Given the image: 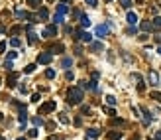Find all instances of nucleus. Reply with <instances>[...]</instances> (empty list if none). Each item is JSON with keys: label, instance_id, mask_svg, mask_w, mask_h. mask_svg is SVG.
Listing matches in <instances>:
<instances>
[{"label": "nucleus", "instance_id": "nucleus-1", "mask_svg": "<svg viewBox=\"0 0 161 140\" xmlns=\"http://www.w3.org/2000/svg\"><path fill=\"white\" fill-rule=\"evenodd\" d=\"M83 99H85V95H83L81 87H69L67 89V103L69 105H81Z\"/></svg>", "mask_w": 161, "mask_h": 140}, {"label": "nucleus", "instance_id": "nucleus-2", "mask_svg": "<svg viewBox=\"0 0 161 140\" xmlns=\"http://www.w3.org/2000/svg\"><path fill=\"white\" fill-rule=\"evenodd\" d=\"M108 32H110V26H108V24H98L96 30H94V36L102 40V38H106V36H108Z\"/></svg>", "mask_w": 161, "mask_h": 140}, {"label": "nucleus", "instance_id": "nucleus-3", "mask_svg": "<svg viewBox=\"0 0 161 140\" xmlns=\"http://www.w3.org/2000/svg\"><path fill=\"white\" fill-rule=\"evenodd\" d=\"M55 108H57V103H55V101H47V103H43L41 107H39V115H47V113H53Z\"/></svg>", "mask_w": 161, "mask_h": 140}, {"label": "nucleus", "instance_id": "nucleus-4", "mask_svg": "<svg viewBox=\"0 0 161 140\" xmlns=\"http://www.w3.org/2000/svg\"><path fill=\"white\" fill-rule=\"evenodd\" d=\"M75 38H77V40H81V42H85V43H92V36H90L88 32H85V30H77Z\"/></svg>", "mask_w": 161, "mask_h": 140}, {"label": "nucleus", "instance_id": "nucleus-5", "mask_svg": "<svg viewBox=\"0 0 161 140\" xmlns=\"http://www.w3.org/2000/svg\"><path fill=\"white\" fill-rule=\"evenodd\" d=\"M51 59H53V54H49V51H41L37 55V63H41V65L51 63Z\"/></svg>", "mask_w": 161, "mask_h": 140}, {"label": "nucleus", "instance_id": "nucleus-6", "mask_svg": "<svg viewBox=\"0 0 161 140\" xmlns=\"http://www.w3.org/2000/svg\"><path fill=\"white\" fill-rule=\"evenodd\" d=\"M53 36H57V26H55V24H51V26H47V28L43 30L41 38H53Z\"/></svg>", "mask_w": 161, "mask_h": 140}, {"label": "nucleus", "instance_id": "nucleus-7", "mask_svg": "<svg viewBox=\"0 0 161 140\" xmlns=\"http://www.w3.org/2000/svg\"><path fill=\"white\" fill-rule=\"evenodd\" d=\"M147 81H149V85H159V75H157V71H149V75H147Z\"/></svg>", "mask_w": 161, "mask_h": 140}, {"label": "nucleus", "instance_id": "nucleus-8", "mask_svg": "<svg viewBox=\"0 0 161 140\" xmlns=\"http://www.w3.org/2000/svg\"><path fill=\"white\" fill-rule=\"evenodd\" d=\"M47 51H49V54H63V51H65V45H63V43H53Z\"/></svg>", "mask_w": 161, "mask_h": 140}, {"label": "nucleus", "instance_id": "nucleus-9", "mask_svg": "<svg viewBox=\"0 0 161 140\" xmlns=\"http://www.w3.org/2000/svg\"><path fill=\"white\" fill-rule=\"evenodd\" d=\"M140 30H141V32H153L155 28H153V24H151V22L143 20V22H141V24H140Z\"/></svg>", "mask_w": 161, "mask_h": 140}, {"label": "nucleus", "instance_id": "nucleus-10", "mask_svg": "<svg viewBox=\"0 0 161 140\" xmlns=\"http://www.w3.org/2000/svg\"><path fill=\"white\" fill-rule=\"evenodd\" d=\"M106 138L108 140H120L122 138V130H110L106 134Z\"/></svg>", "mask_w": 161, "mask_h": 140}, {"label": "nucleus", "instance_id": "nucleus-11", "mask_svg": "<svg viewBox=\"0 0 161 140\" xmlns=\"http://www.w3.org/2000/svg\"><path fill=\"white\" fill-rule=\"evenodd\" d=\"M18 120H20L22 130H24V128H26V122H28V113H26V110H20V115H18Z\"/></svg>", "mask_w": 161, "mask_h": 140}, {"label": "nucleus", "instance_id": "nucleus-12", "mask_svg": "<svg viewBox=\"0 0 161 140\" xmlns=\"http://www.w3.org/2000/svg\"><path fill=\"white\" fill-rule=\"evenodd\" d=\"M37 18H39V22H43V20H47V18H49V12H47V8H39V10H37Z\"/></svg>", "mask_w": 161, "mask_h": 140}, {"label": "nucleus", "instance_id": "nucleus-13", "mask_svg": "<svg viewBox=\"0 0 161 140\" xmlns=\"http://www.w3.org/2000/svg\"><path fill=\"white\" fill-rule=\"evenodd\" d=\"M100 136V130L98 128H88L86 130V138H98Z\"/></svg>", "mask_w": 161, "mask_h": 140}, {"label": "nucleus", "instance_id": "nucleus-14", "mask_svg": "<svg viewBox=\"0 0 161 140\" xmlns=\"http://www.w3.org/2000/svg\"><path fill=\"white\" fill-rule=\"evenodd\" d=\"M126 20H128V24H130V26H136V24H138V16H136L134 12H128Z\"/></svg>", "mask_w": 161, "mask_h": 140}, {"label": "nucleus", "instance_id": "nucleus-15", "mask_svg": "<svg viewBox=\"0 0 161 140\" xmlns=\"http://www.w3.org/2000/svg\"><path fill=\"white\" fill-rule=\"evenodd\" d=\"M18 73H10V75H8V81H6V83H8V87H16V79H18Z\"/></svg>", "mask_w": 161, "mask_h": 140}, {"label": "nucleus", "instance_id": "nucleus-16", "mask_svg": "<svg viewBox=\"0 0 161 140\" xmlns=\"http://www.w3.org/2000/svg\"><path fill=\"white\" fill-rule=\"evenodd\" d=\"M67 12H69V6H67V4H57V14L65 16Z\"/></svg>", "mask_w": 161, "mask_h": 140}, {"label": "nucleus", "instance_id": "nucleus-17", "mask_svg": "<svg viewBox=\"0 0 161 140\" xmlns=\"http://www.w3.org/2000/svg\"><path fill=\"white\" fill-rule=\"evenodd\" d=\"M79 20H81V26H83V28H88V26H90V18H88L86 14H83Z\"/></svg>", "mask_w": 161, "mask_h": 140}, {"label": "nucleus", "instance_id": "nucleus-18", "mask_svg": "<svg viewBox=\"0 0 161 140\" xmlns=\"http://www.w3.org/2000/svg\"><path fill=\"white\" fill-rule=\"evenodd\" d=\"M102 47H104V45H102L100 42H92L90 43V49H92V51H102Z\"/></svg>", "mask_w": 161, "mask_h": 140}, {"label": "nucleus", "instance_id": "nucleus-19", "mask_svg": "<svg viewBox=\"0 0 161 140\" xmlns=\"http://www.w3.org/2000/svg\"><path fill=\"white\" fill-rule=\"evenodd\" d=\"M61 65H63L65 69H69V67L73 65V59H71V57H63V59H61Z\"/></svg>", "mask_w": 161, "mask_h": 140}, {"label": "nucleus", "instance_id": "nucleus-20", "mask_svg": "<svg viewBox=\"0 0 161 140\" xmlns=\"http://www.w3.org/2000/svg\"><path fill=\"white\" fill-rule=\"evenodd\" d=\"M35 42H37V34L30 32V34H28V43H30V45H33Z\"/></svg>", "mask_w": 161, "mask_h": 140}, {"label": "nucleus", "instance_id": "nucleus-21", "mask_svg": "<svg viewBox=\"0 0 161 140\" xmlns=\"http://www.w3.org/2000/svg\"><path fill=\"white\" fill-rule=\"evenodd\" d=\"M141 110H143V119H145V124H149V122H151V113L147 110V108H141Z\"/></svg>", "mask_w": 161, "mask_h": 140}, {"label": "nucleus", "instance_id": "nucleus-22", "mask_svg": "<svg viewBox=\"0 0 161 140\" xmlns=\"http://www.w3.org/2000/svg\"><path fill=\"white\" fill-rule=\"evenodd\" d=\"M32 122L35 124V126H41V124H45V120H43L41 117H33V119H32Z\"/></svg>", "mask_w": 161, "mask_h": 140}, {"label": "nucleus", "instance_id": "nucleus-23", "mask_svg": "<svg viewBox=\"0 0 161 140\" xmlns=\"http://www.w3.org/2000/svg\"><path fill=\"white\" fill-rule=\"evenodd\" d=\"M28 4H30L32 8H37V10L41 8V6H39V4H41V0H28Z\"/></svg>", "mask_w": 161, "mask_h": 140}, {"label": "nucleus", "instance_id": "nucleus-24", "mask_svg": "<svg viewBox=\"0 0 161 140\" xmlns=\"http://www.w3.org/2000/svg\"><path fill=\"white\" fill-rule=\"evenodd\" d=\"M63 20H65V18L61 16V14H55V16H53V24H55V26H57V24H63Z\"/></svg>", "mask_w": 161, "mask_h": 140}, {"label": "nucleus", "instance_id": "nucleus-25", "mask_svg": "<svg viewBox=\"0 0 161 140\" xmlns=\"http://www.w3.org/2000/svg\"><path fill=\"white\" fill-rule=\"evenodd\" d=\"M33 71H35V63L26 65V69H24V73H33Z\"/></svg>", "mask_w": 161, "mask_h": 140}, {"label": "nucleus", "instance_id": "nucleus-26", "mask_svg": "<svg viewBox=\"0 0 161 140\" xmlns=\"http://www.w3.org/2000/svg\"><path fill=\"white\" fill-rule=\"evenodd\" d=\"M153 28H155V30L161 28V16H155V18H153Z\"/></svg>", "mask_w": 161, "mask_h": 140}, {"label": "nucleus", "instance_id": "nucleus-27", "mask_svg": "<svg viewBox=\"0 0 161 140\" xmlns=\"http://www.w3.org/2000/svg\"><path fill=\"white\" fill-rule=\"evenodd\" d=\"M20 32H22V26H12V28H10L12 36H16V34H20Z\"/></svg>", "mask_w": 161, "mask_h": 140}, {"label": "nucleus", "instance_id": "nucleus-28", "mask_svg": "<svg viewBox=\"0 0 161 140\" xmlns=\"http://www.w3.org/2000/svg\"><path fill=\"white\" fill-rule=\"evenodd\" d=\"M106 103H108V105H110V107H114V105H116V97H112V95H108V97H106Z\"/></svg>", "mask_w": 161, "mask_h": 140}, {"label": "nucleus", "instance_id": "nucleus-29", "mask_svg": "<svg viewBox=\"0 0 161 140\" xmlns=\"http://www.w3.org/2000/svg\"><path fill=\"white\" fill-rule=\"evenodd\" d=\"M20 38H12V40H10V45H14V47H20Z\"/></svg>", "mask_w": 161, "mask_h": 140}, {"label": "nucleus", "instance_id": "nucleus-30", "mask_svg": "<svg viewBox=\"0 0 161 140\" xmlns=\"http://www.w3.org/2000/svg\"><path fill=\"white\" fill-rule=\"evenodd\" d=\"M28 136H30V138H37V128L28 130Z\"/></svg>", "mask_w": 161, "mask_h": 140}, {"label": "nucleus", "instance_id": "nucleus-31", "mask_svg": "<svg viewBox=\"0 0 161 140\" xmlns=\"http://www.w3.org/2000/svg\"><path fill=\"white\" fill-rule=\"evenodd\" d=\"M136 32H138V28H136V26H130L128 30H126V34H128V36H134Z\"/></svg>", "mask_w": 161, "mask_h": 140}, {"label": "nucleus", "instance_id": "nucleus-32", "mask_svg": "<svg viewBox=\"0 0 161 140\" xmlns=\"http://www.w3.org/2000/svg\"><path fill=\"white\" fill-rule=\"evenodd\" d=\"M110 124H116V126H122V124H124V120H122V119H112V120H110Z\"/></svg>", "mask_w": 161, "mask_h": 140}, {"label": "nucleus", "instance_id": "nucleus-33", "mask_svg": "<svg viewBox=\"0 0 161 140\" xmlns=\"http://www.w3.org/2000/svg\"><path fill=\"white\" fill-rule=\"evenodd\" d=\"M45 77H47V79H53V77H55V71H53V69H47V71H45Z\"/></svg>", "mask_w": 161, "mask_h": 140}, {"label": "nucleus", "instance_id": "nucleus-34", "mask_svg": "<svg viewBox=\"0 0 161 140\" xmlns=\"http://www.w3.org/2000/svg\"><path fill=\"white\" fill-rule=\"evenodd\" d=\"M16 55H18L16 51H10V54L6 55V61H12V59H16Z\"/></svg>", "mask_w": 161, "mask_h": 140}, {"label": "nucleus", "instance_id": "nucleus-35", "mask_svg": "<svg viewBox=\"0 0 161 140\" xmlns=\"http://www.w3.org/2000/svg\"><path fill=\"white\" fill-rule=\"evenodd\" d=\"M151 99H157V101L161 103V93L159 91H153V93H151Z\"/></svg>", "mask_w": 161, "mask_h": 140}, {"label": "nucleus", "instance_id": "nucleus-36", "mask_svg": "<svg viewBox=\"0 0 161 140\" xmlns=\"http://www.w3.org/2000/svg\"><path fill=\"white\" fill-rule=\"evenodd\" d=\"M81 113H83V115H88V113H90V107L83 105V107H81Z\"/></svg>", "mask_w": 161, "mask_h": 140}, {"label": "nucleus", "instance_id": "nucleus-37", "mask_svg": "<svg viewBox=\"0 0 161 140\" xmlns=\"http://www.w3.org/2000/svg\"><path fill=\"white\" fill-rule=\"evenodd\" d=\"M120 2H122L124 8H130V6H132V0H120Z\"/></svg>", "mask_w": 161, "mask_h": 140}, {"label": "nucleus", "instance_id": "nucleus-38", "mask_svg": "<svg viewBox=\"0 0 161 140\" xmlns=\"http://www.w3.org/2000/svg\"><path fill=\"white\" fill-rule=\"evenodd\" d=\"M86 4H88V6H92V8H94V6H98V0H85Z\"/></svg>", "mask_w": 161, "mask_h": 140}, {"label": "nucleus", "instance_id": "nucleus-39", "mask_svg": "<svg viewBox=\"0 0 161 140\" xmlns=\"http://www.w3.org/2000/svg\"><path fill=\"white\" fill-rule=\"evenodd\" d=\"M12 67H14V65H12V61H4V69H8V71H12Z\"/></svg>", "mask_w": 161, "mask_h": 140}, {"label": "nucleus", "instance_id": "nucleus-40", "mask_svg": "<svg viewBox=\"0 0 161 140\" xmlns=\"http://www.w3.org/2000/svg\"><path fill=\"white\" fill-rule=\"evenodd\" d=\"M59 120H61V122H63V124H69V119H67V117H65V115H59Z\"/></svg>", "mask_w": 161, "mask_h": 140}, {"label": "nucleus", "instance_id": "nucleus-41", "mask_svg": "<svg viewBox=\"0 0 161 140\" xmlns=\"http://www.w3.org/2000/svg\"><path fill=\"white\" fill-rule=\"evenodd\" d=\"M49 140H65V138H63V136H59V134H51Z\"/></svg>", "mask_w": 161, "mask_h": 140}, {"label": "nucleus", "instance_id": "nucleus-42", "mask_svg": "<svg viewBox=\"0 0 161 140\" xmlns=\"http://www.w3.org/2000/svg\"><path fill=\"white\" fill-rule=\"evenodd\" d=\"M39 101V93H33L32 95V103H37Z\"/></svg>", "mask_w": 161, "mask_h": 140}, {"label": "nucleus", "instance_id": "nucleus-43", "mask_svg": "<svg viewBox=\"0 0 161 140\" xmlns=\"http://www.w3.org/2000/svg\"><path fill=\"white\" fill-rule=\"evenodd\" d=\"M104 110H106V113H108V115H110V117H112V115L116 113V110H114V108H112V107H106V108H104Z\"/></svg>", "mask_w": 161, "mask_h": 140}, {"label": "nucleus", "instance_id": "nucleus-44", "mask_svg": "<svg viewBox=\"0 0 161 140\" xmlns=\"http://www.w3.org/2000/svg\"><path fill=\"white\" fill-rule=\"evenodd\" d=\"M75 54L77 55H83V47H81V45H77V47H75Z\"/></svg>", "mask_w": 161, "mask_h": 140}, {"label": "nucleus", "instance_id": "nucleus-45", "mask_svg": "<svg viewBox=\"0 0 161 140\" xmlns=\"http://www.w3.org/2000/svg\"><path fill=\"white\" fill-rule=\"evenodd\" d=\"M4 49H6V42H0V54H4Z\"/></svg>", "mask_w": 161, "mask_h": 140}, {"label": "nucleus", "instance_id": "nucleus-46", "mask_svg": "<svg viewBox=\"0 0 161 140\" xmlns=\"http://www.w3.org/2000/svg\"><path fill=\"white\" fill-rule=\"evenodd\" d=\"M65 77H67V81H73V73H71V71H67V73H65Z\"/></svg>", "mask_w": 161, "mask_h": 140}, {"label": "nucleus", "instance_id": "nucleus-47", "mask_svg": "<svg viewBox=\"0 0 161 140\" xmlns=\"http://www.w3.org/2000/svg\"><path fill=\"white\" fill-rule=\"evenodd\" d=\"M155 140H161V130H157V132H155Z\"/></svg>", "mask_w": 161, "mask_h": 140}, {"label": "nucleus", "instance_id": "nucleus-48", "mask_svg": "<svg viewBox=\"0 0 161 140\" xmlns=\"http://www.w3.org/2000/svg\"><path fill=\"white\" fill-rule=\"evenodd\" d=\"M69 2H71V0H61V4H69Z\"/></svg>", "mask_w": 161, "mask_h": 140}, {"label": "nucleus", "instance_id": "nucleus-49", "mask_svg": "<svg viewBox=\"0 0 161 140\" xmlns=\"http://www.w3.org/2000/svg\"><path fill=\"white\" fill-rule=\"evenodd\" d=\"M132 140H140V138H138V136H134V138H132Z\"/></svg>", "mask_w": 161, "mask_h": 140}, {"label": "nucleus", "instance_id": "nucleus-50", "mask_svg": "<svg viewBox=\"0 0 161 140\" xmlns=\"http://www.w3.org/2000/svg\"><path fill=\"white\" fill-rule=\"evenodd\" d=\"M157 54H159V55H161V47H159V49H157Z\"/></svg>", "mask_w": 161, "mask_h": 140}, {"label": "nucleus", "instance_id": "nucleus-51", "mask_svg": "<svg viewBox=\"0 0 161 140\" xmlns=\"http://www.w3.org/2000/svg\"><path fill=\"white\" fill-rule=\"evenodd\" d=\"M2 119H4V117H2V113H0V120H2Z\"/></svg>", "mask_w": 161, "mask_h": 140}, {"label": "nucleus", "instance_id": "nucleus-52", "mask_svg": "<svg viewBox=\"0 0 161 140\" xmlns=\"http://www.w3.org/2000/svg\"><path fill=\"white\" fill-rule=\"evenodd\" d=\"M136 2H143V0H136Z\"/></svg>", "mask_w": 161, "mask_h": 140}, {"label": "nucleus", "instance_id": "nucleus-53", "mask_svg": "<svg viewBox=\"0 0 161 140\" xmlns=\"http://www.w3.org/2000/svg\"><path fill=\"white\" fill-rule=\"evenodd\" d=\"M18 140H26V138H18Z\"/></svg>", "mask_w": 161, "mask_h": 140}, {"label": "nucleus", "instance_id": "nucleus-54", "mask_svg": "<svg viewBox=\"0 0 161 140\" xmlns=\"http://www.w3.org/2000/svg\"><path fill=\"white\" fill-rule=\"evenodd\" d=\"M106 2H112V0H106Z\"/></svg>", "mask_w": 161, "mask_h": 140}, {"label": "nucleus", "instance_id": "nucleus-55", "mask_svg": "<svg viewBox=\"0 0 161 140\" xmlns=\"http://www.w3.org/2000/svg\"><path fill=\"white\" fill-rule=\"evenodd\" d=\"M147 140H153V138H147Z\"/></svg>", "mask_w": 161, "mask_h": 140}, {"label": "nucleus", "instance_id": "nucleus-56", "mask_svg": "<svg viewBox=\"0 0 161 140\" xmlns=\"http://www.w3.org/2000/svg\"><path fill=\"white\" fill-rule=\"evenodd\" d=\"M0 85H2V81H0Z\"/></svg>", "mask_w": 161, "mask_h": 140}]
</instances>
